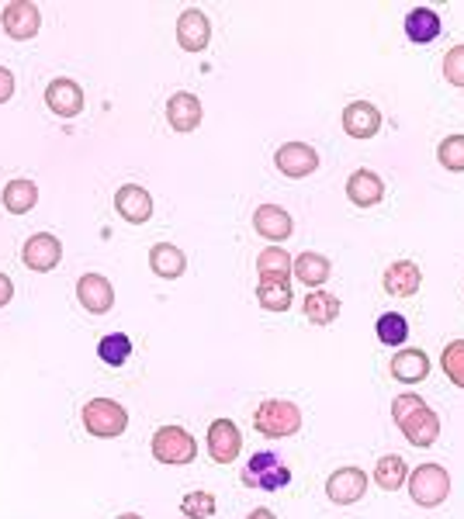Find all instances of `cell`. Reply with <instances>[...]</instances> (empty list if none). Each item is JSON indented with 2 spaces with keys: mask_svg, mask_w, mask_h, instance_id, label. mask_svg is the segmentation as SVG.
<instances>
[{
  "mask_svg": "<svg viewBox=\"0 0 464 519\" xmlns=\"http://www.w3.org/2000/svg\"><path fill=\"white\" fill-rule=\"evenodd\" d=\"M115 519H142L139 513H122V516H115Z\"/></svg>",
  "mask_w": 464,
  "mask_h": 519,
  "instance_id": "39",
  "label": "cell"
},
{
  "mask_svg": "<svg viewBox=\"0 0 464 519\" xmlns=\"http://www.w3.org/2000/svg\"><path fill=\"white\" fill-rule=\"evenodd\" d=\"M115 212L129 225H142L153 218V198H149L146 187L125 184V187H118V194H115Z\"/></svg>",
  "mask_w": 464,
  "mask_h": 519,
  "instance_id": "16",
  "label": "cell"
},
{
  "mask_svg": "<svg viewBox=\"0 0 464 519\" xmlns=\"http://www.w3.org/2000/svg\"><path fill=\"white\" fill-rule=\"evenodd\" d=\"M406 485L413 502L423 509H437L440 502H447V495H451V475H447L440 464H419Z\"/></svg>",
  "mask_w": 464,
  "mask_h": 519,
  "instance_id": "5",
  "label": "cell"
},
{
  "mask_svg": "<svg viewBox=\"0 0 464 519\" xmlns=\"http://www.w3.org/2000/svg\"><path fill=\"white\" fill-rule=\"evenodd\" d=\"M208 39H212V21H208V14L198 11V7H187L181 18H177V42H181V49L201 52L208 49Z\"/></svg>",
  "mask_w": 464,
  "mask_h": 519,
  "instance_id": "14",
  "label": "cell"
},
{
  "mask_svg": "<svg viewBox=\"0 0 464 519\" xmlns=\"http://www.w3.org/2000/svg\"><path fill=\"white\" fill-rule=\"evenodd\" d=\"M243 450V433L232 419H215L208 426V454H212L215 464H232Z\"/></svg>",
  "mask_w": 464,
  "mask_h": 519,
  "instance_id": "11",
  "label": "cell"
},
{
  "mask_svg": "<svg viewBox=\"0 0 464 519\" xmlns=\"http://www.w3.org/2000/svg\"><path fill=\"white\" fill-rule=\"evenodd\" d=\"M392 374L402 385H419L430 374V357L423 350H416V346H406V350H399L392 357Z\"/></svg>",
  "mask_w": 464,
  "mask_h": 519,
  "instance_id": "21",
  "label": "cell"
},
{
  "mask_svg": "<svg viewBox=\"0 0 464 519\" xmlns=\"http://www.w3.org/2000/svg\"><path fill=\"white\" fill-rule=\"evenodd\" d=\"M437 160L444 170L451 173H464V135H447L444 142L437 146Z\"/></svg>",
  "mask_w": 464,
  "mask_h": 519,
  "instance_id": "32",
  "label": "cell"
},
{
  "mask_svg": "<svg viewBox=\"0 0 464 519\" xmlns=\"http://www.w3.org/2000/svg\"><path fill=\"white\" fill-rule=\"evenodd\" d=\"M257 302L264 312H288L295 295H291V284H278V281H260L257 284Z\"/></svg>",
  "mask_w": 464,
  "mask_h": 519,
  "instance_id": "30",
  "label": "cell"
},
{
  "mask_svg": "<svg viewBox=\"0 0 464 519\" xmlns=\"http://www.w3.org/2000/svg\"><path fill=\"white\" fill-rule=\"evenodd\" d=\"M253 229L264 239H271V243H284V239L295 232V218L284 212L281 205H260L257 212H253Z\"/></svg>",
  "mask_w": 464,
  "mask_h": 519,
  "instance_id": "19",
  "label": "cell"
},
{
  "mask_svg": "<svg viewBox=\"0 0 464 519\" xmlns=\"http://www.w3.org/2000/svg\"><path fill=\"white\" fill-rule=\"evenodd\" d=\"M274 163H278V170L288 180H302L319 170V153L309 142H284L278 153H274Z\"/></svg>",
  "mask_w": 464,
  "mask_h": 519,
  "instance_id": "8",
  "label": "cell"
},
{
  "mask_svg": "<svg viewBox=\"0 0 464 519\" xmlns=\"http://www.w3.org/2000/svg\"><path fill=\"white\" fill-rule=\"evenodd\" d=\"M0 25H4V32L11 35L14 42H28L39 35L42 11L32 0H14V4H7L4 11H0Z\"/></svg>",
  "mask_w": 464,
  "mask_h": 519,
  "instance_id": "7",
  "label": "cell"
},
{
  "mask_svg": "<svg viewBox=\"0 0 464 519\" xmlns=\"http://www.w3.org/2000/svg\"><path fill=\"white\" fill-rule=\"evenodd\" d=\"M381 284H385V291L392 298H413L419 284H423V270H419L413 260H395L392 267L385 270Z\"/></svg>",
  "mask_w": 464,
  "mask_h": 519,
  "instance_id": "18",
  "label": "cell"
},
{
  "mask_svg": "<svg viewBox=\"0 0 464 519\" xmlns=\"http://www.w3.org/2000/svg\"><path fill=\"white\" fill-rule=\"evenodd\" d=\"M374 485L385 488V492H399L402 485L409 481V464L402 461L399 454H385L378 464H374Z\"/></svg>",
  "mask_w": 464,
  "mask_h": 519,
  "instance_id": "26",
  "label": "cell"
},
{
  "mask_svg": "<svg viewBox=\"0 0 464 519\" xmlns=\"http://www.w3.org/2000/svg\"><path fill=\"white\" fill-rule=\"evenodd\" d=\"M253 426L260 436H271V440H284V436H295L302 430V409L288 398H267L257 412H253Z\"/></svg>",
  "mask_w": 464,
  "mask_h": 519,
  "instance_id": "2",
  "label": "cell"
},
{
  "mask_svg": "<svg viewBox=\"0 0 464 519\" xmlns=\"http://www.w3.org/2000/svg\"><path fill=\"white\" fill-rule=\"evenodd\" d=\"M84 419V430L97 436V440H115L129 430V412L115 402V398H91L80 412Z\"/></svg>",
  "mask_w": 464,
  "mask_h": 519,
  "instance_id": "3",
  "label": "cell"
},
{
  "mask_svg": "<svg viewBox=\"0 0 464 519\" xmlns=\"http://www.w3.org/2000/svg\"><path fill=\"white\" fill-rule=\"evenodd\" d=\"M444 77L451 87L464 90V45H454V49L444 56Z\"/></svg>",
  "mask_w": 464,
  "mask_h": 519,
  "instance_id": "35",
  "label": "cell"
},
{
  "mask_svg": "<svg viewBox=\"0 0 464 519\" xmlns=\"http://www.w3.org/2000/svg\"><path fill=\"white\" fill-rule=\"evenodd\" d=\"M243 485L260 488V492H281L284 485H291V468L281 464L278 454L264 450V454H253L250 464L243 468Z\"/></svg>",
  "mask_w": 464,
  "mask_h": 519,
  "instance_id": "6",
  "label": "cell"
},
{
  "mask_svg": "<svg viewBox=\"0 0 464 519\" xmlns=\"http://www.w3.org/2000/svg\"><path fill=\"white\" fill-rule=\"evenodd\" d=\"M291 260L281 246H267L264 253L257 257V270H260V281H278V284H291Z\"/></svg>",
  "mask_w": 464,
  "mask_h": 519,
  "instance_id": "27",
  "label": "cell"
},
{
  "mask_svg": "<svg viewBox=\"0 0 464 519\" xmlns=\"http://www.w3.org/2000/svg\"><path fill=\"white\" fill-rule=\"evenodd\" d=\"M21 260H25V267L35 270V274H49V270H56L59 260H63V243H59L52 232H35L25 243V250H21Z\"/></svg>",
  "mask_w": 464,
  "mask_h": 519,
  "instance_id": "9",
  "label": "cell"
},
{
  "mask_svg": "<svg viewBox=\"0 0 464 519\" xmlns=\"http://www.w3.org/2000/svg\"><path fill=\"white\" fill-rule=\"evenodd\" d=\"M291 274H295L305 288L319 291L329 281L333 267H329V260L323 257V253H302V257H295V263H291Z\"/></svg>",
  "mask_w": 464,
  "mask_h": 519,
  "instance_id": "23",
  "label": "cell"
},
{
  "mask_svg": "<svg viewBox=\"0 0 464 519\" xmlns=\"http://www.w3.org/2000/svg\"><path fill=\"white\" fill-rule=\"evenodd\" d=\"M0 201H4V208L11 215L32 212V208L39 205V184H32V180H11V184L4 187V194H0Z\"/></svg>",
  "mask_w": 464,
  "mask_h": 519,
  "instance_id": "25",
  "label": "cell"
},
{
  "mask_svg": "<svg viewBox=\"0 0 464 519\" xmlns=\"http://www.w3.org/2000/svg\"><path fill=\"white\" fill-rule=\"evenodd\" d=\"M14 87H18V80H14V73L7 70V66H0V104H7V101H11Z\"/></svg>",
  "mask_w": 464,
  "mask_h": 519,
  "instance_id": "36",
  "label": "cell"
},
{
  "mask_svg": "<svg viewBox=\"0 0 464 519\" xmlns=\"http://www.w3.org/2000/svg\"><path fill=\"white\" fill-rule=\"evenodd\" d=\"M368 492V475L361 468H340L326 478V495L336 506H354Z\"/></svg>",
  "mask_w": 464,
  "mask_h": 519,
  "instance_id": "10",
  "label": "cell"
},
{
  "mask_svg": "<svg viewBox=\"0 0 464 519\" xmlns=\"http://www.w3.org/2000/svg\"><path fill=\"white\" fill-rule=\"evenodd\" d=\"M246 519H278V516H274L271 509H250V516Z\"/></svg>",
  "mask_w": 464,
  "mask_h": 519,
  "instance_id": "38",
  "label": "cell"
},
{
  "mask_svg": "<svg viewBox=\"0 0 464 519\" xmlns=\"http://www.w3.org/2000/svg\"><path fill=\"white\" fill-rule=\"evenodd\" d=\"M215 509H219V502L212 492H187L181 499V513L187 519H212Z\"/></svg>",
  "mask_w": 464,
  "mask_h": 519,
  "instance_id": "33",
  "label": "cell"
},
{
  "mask_svg": "<svg viewBox=\"0 0 464 519\" xmlns=\"http://www.w3.org/2000/svg\"><path fill=\"white\" fill-rule=\"evenodd\" d=\"M77 298L84 305V312L91 315H108L115 308V288L104 274H84L77 281Z\"/></svg>",
  "mask_w": 464,
  "mask_h": 519,
  "instance_id": "13",
  "label": "cell"
},
{
  "mask_svg": "<svg viewBox=\"0 0 464 519\" xmlns=\"http://www.w3.org/2000/svg\"><path fill=\"white\" fill-rule=\"evenodd\" d=\"M406 35H409V42H416V45L437 42V35H440L437 11H430V7H413V11L406 14Z\"/></svg>",
  "mask_w": 464,
  "mask_h": 519,
  "instance_id": "24",
  "label": "cell"
},
{
  "mask_svg": "<svg viewBox=\"0 0 464 519\" xmlns=\"http://www.w3.org/2000/svg\"><path fill=\"white\" fill-rule=\"evenodd\" d=\"M149 450H153L156 461L170 464V468H184V464H191L198 457V443H194V436L184 426H160L153 433Z\"/></svg>",
  "mask_w": 464,
  "mask_h": 519,
  "instance_id": "4",
  "label": "cell"
},
{
  "mask_svg": "<svg viewBox=\"0 0 464 519\" xmlns=\"http://www.w3.org/2000/svg\"><path fill=\"white\" fill-rule=\"evenodd\" d=\"M347 198L357 208H374L385 198V184H381V177L374 170H354L347 180Z\"/></svg>",
  "mask_w": 464,
  "mask_h": 519,
  "instance_id": "20",
  "label": "cell"
},
{
  "mask_svg": "<svg viewBox=\"0 0 464 519\" xmlns=\"http://www.w3.org/2000/svg\"><path fill=\"white\" fill-rule=\"evenodd\" d=\"M149 267H153V274L163 277V281H177L187 270V257L174 243H156L153 250H149Z\"/></svg>",
  "mask_w": 464,
  "mask_h": 519,
  "instance_id": "22",
  "label": "cell"
},
{
  "mask_svg": "<svg viewBox=\"0 0 464 519\" xmlns=\"http://www.w3.org/2000/svg\"><path fill=\"white\" fill-rule=\"evenodd\" d=\"M392 419L413 447H433L440 436V416L419 395H399L392 402Z\"/></svg>",
  "mask_w": 464,
  "mask_h": 519,
  "instance_id": "1",
  "label": "cell"
},
{
  "mask_svg": "<svg viewBox=\"0 0 464 519\" xmlns=\"http://www.w3.org/2000/svg\"><path fill=\"white\" fill-rule=\"evenodd\" d=\"M440 367L444 374L454 381L458 388H464V340H454L444 346V357H440Z\"/></svg>",
  "mask_w": 464,
  "mask_h": 519,
  "instance_id": "34",
  "label": "cell"
},
{
  "mask_svg": "<svg viewBox=\"0 0 464 519\" xmlns=\"http://www.w3.org/2000/svg\"><path fill=\"white\" fill-rule=\"evenodd\" d=\"M305 319L309 322H316V326H329V322H336V315H340V298L336 295H329V291H309L305 295Z\"/></svg>",
  "mask_w": 464,
  "mask_h": 519,
  "instance_id": "28",
  "label": "cell"
},
{
  "mask_svg": "<svg viewBox=\"0 0 464 519\" xmlns=\"http://www.w3.org/2000/svg\"><path fill=\"white\" fill-rule=\"evenodd\" d=\"M97 357H101V364H108V367L129 364V357H132V340H129L125 333H108V336H101V343H97Z\"/></svg>",
  "mask_w": 464,
  "mask_h": 519,
  "instance_id": "29",
  "label": "cell"
},
{
  "mask_svg": "<svg viewBox=\"0 0 464 519\" xmlns=\"http://www.w3.org/2000/svg\"><path fill=\"white\" fill-rule=\"evenodd\" d=\"M381 129V111L371 101H354L343 108V132L350 139H374Z\"/></svg>",
  "mask_w": 464,
  "mask_h": 519,
  "instance_id": "17",
  "label": "cell"
},
{
  "mask_svg": "<svg viewBox=\"0 0 464 519\" xmlns=\"http://www.w3.org/2000/svg\"><path fill=\"white\" fill-rule=\"evenodd\" d=\"M201 115H205V108H201L198 94H191V90H177L167 101V122L174 132H194L201 125Z\"/></svg>",
  "mask_w": 464,
  "mask_h": 519,
  "instance_id": "15",
  "label": "cell"
},
{
  "mask_svg": "<svg viewBox=\"0 0 464 519\" xmlns=\"http://www.w3.org/2000/svg\"><path fill=\"white\" fill-rule=\"evenodd\" d=\"M11 298H14V284H11V277L0 274V308L11 305Z\"/></svg>",
  "mask_w": 464,
  "mask_h": 519,
  "instance_id": "37",
  "label": "cell"
},
{
  "mask_svg": "<svg viewBox=\"0 0 464 519\" xmlns=\"http://www.w3.org/2000/svg\"><path fill=\"white\" fill-rule=\"evenodd\" d=\"M46 104H49L52 115L70 122V118H77L80 111H84V90H80L77 80L59 77L46 87Z\"/></svg>",
  "mask_w": 464,
  "mask_h": 519,
  "instance_id": "12",
  "label": "cell"
},
{
  "mask_svg": "<svg viewBox=\"0 0 464 519\" xmlns=\"http://www.w3.org/2000/svg\"><path fill=\"white\" fill-rule=\"evenodd\" d=\"M374 333H378V340L385 346H395V350H399V346H406V340H409V322L402 319L399 312H385L378 319V326H374Z\"/></svg>",
  "mask_w": 464,
  "mask_h": 519,
  "instance_id": "31",
  "label": "cell"
}]
</instances>
